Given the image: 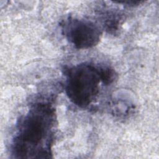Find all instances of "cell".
Segmentation results:
<instances>
[{"instance_id": "cell-2", "label": "cell", "mask_w": 159, "mask_h": 159, "mask_svg": "<svg viewBox=\"0 0 159 159\" xmlns=\"http://www.w3.org/2000/svg\"><path fill=\"white\" fill-rule=\"evenodd\" d=\"M66 76V92L69 99L79 107L88 106L98 93L101 81L99 68L81 64L68 70Z\"/></svg>"}, {"instance_id": "cell-1", "label": "cell", "mask_w": 159, "mask_h": 159, "mask_svg": "<svg viewBox=\"0 0 159 159\" xmlns=\"http://www.w3.org/2000/svg\"><path fill=\"white\" fill-rule=\"evenodd\" d=\"M52 109L46 104L39 103L21 120L17 136L14 139L17 154H28L30 148L42 147L48 142L53 122Z\"/></svg>"}, {"instance_id": "cell-3", "label": "cell", "mask_w": 159, "mask_h": 159, "mask_svg": "<svg viewBox=\"0 0 159 159\" xmlns=\"http://www.w3.org/2000/svg\"><path fill=\"white\" fill-rule=\"evenodd\" d=\"M63 26L66 37L77 48L83 49L93 47L100 39V29L91 21L68 19Z\"/></svg>"}]
</instances>
